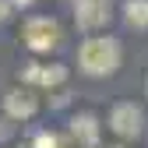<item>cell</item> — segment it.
Here are the masks:
<instances>
[{
	"label": "cell",
	"mask_w": 148,
	"mask_h": 148,
	"mask_svg": "<svg viewBox=\"0 0 148 148\" xmlns=\"http://www.w3.org/2000/svg\"><path fill=\"white\" fill-rule=\"evenodd\" d=\"M78 64L85 74H113L120 67V42L109 39V35H95V39H85L81 49H78Z\"/></svg>",
	"instance_id": "obj_1"
},
{
	"label": "cell",
	"mask_w": 148,
	"mask_h": 148,
	"mask_svg": "<svg viewBox=\"0 0 148 148\" xmlns=\"http://www.w3.org/2000/svg\"><path fill=\"white\" fill-rule=\"evenodd\" d=\"M21 39L32 53H49L60 46V25L53 21V18H28V21L21 25Z\"/></svg>",
	"instance_id": "obj_2"
},
{
	"label": "cell",
	"mask_w": 148,
	"mask_h": 148,
	"mask_svg": "<svg viewBox=\"0 0 148 148\" xmlns=\"http://www.w3.org/2000/svg\"><path fill=\"white\" fill-rule=\"evenodd\" d=\"M141 123H145V113L134 102H116L113 109H109V131L120 134V138H138Z\"/></svg>",
	"instance_id": "obj_3"
},
{
	"label": "cell",
	"mask_w": 148,
	"mask_h": 148,
	"mask_svg": "<svg viewBox=\"0 0 148 148\" xmlns=\"http://www.w3.org/2000/svg\"><path fill=\"white\" fill-rule=\"evenodd\" d=\"M74 21H78V28L92 32L109 21V7L106 0H74Z\"/></svg>",
	"instance_id": "obj_4"
},
{
	"label": "cell",
	"mask_w": 148,
	"mask_h": 148,
	"mask_svg": "<svg viewBox=\"0 0 148 148\" xmlns=\"http://www.w3.org/2000/svg\"><path fill=\"white\" fill-rule=\"evenodd\" d=\"M21 78H25L28 85L53 88V85H64V81H67V67H64V64H49V67H42V64H25Z\"/></svg>",
	"instance_id": "obj_5"
},
{
	"label": "cell",
	"mask_w": 148,
	"mask_h": 148,
	"mask_svg": "<svg viewBox=\"0 0 148 148\" xmlns=\"http://www.w3.org/2000/svg\"><path fill=\"white\" fill-rule=\"evenodd\" d=\"M4 109H7V116H14V120H28L35 109H39V102H35L32 88H11L4 95Z\"/></svg>",
	"instance_id": "obj_6"
},
{
	"label": "cell",
	"mask_w": 148,
	"mask_h": 148,
	"mask_svg": "<svg viewBox=\"0 0 148 148\" xmlns=\"http://www.w3.org/2000/svg\"><path fill=\"white\" fill-rule=\"evenodd\" d=\"M71 138L78 141V148H95L99 145V120L92 113H78L71 120Z\"/></svg>",
	"instance_id": "obj_7"
},
{
	"label": "cell",
	"mask_w": 148,
	"mask_h": 148,
	"mask_svg": "<svg viewBox=\"0 0 148 148\" xmlns=\"http://www.w3.org/2000/svg\"><path fill=\"white\" fill-rule=\"evenodd\" d=\"M123 18H127V25H134V28H148V0H127L123 4Z\"/></svg>",
	"instance_id": "obj_8"
},
{
	"label": "cell",
	"mask_w": 148,
	"mask_h": 148,
	"mask_svg": "<svg viewBox=\"0 0 148 148\" xmlns=\"http://www.w3.org/2000/svg\"><path fill=\"white\" fill-rule=\"evenodd\" d=\"M35 148H64V138L60 134H39V138H35Z\"/></svg>",
	"instance_id": "obj_9"
},
{
	"label": "cell",
	"mask_w": 148,
	"mask_h": 148,
	"mask_svg": "<svg viewBox=\"0 0 148 148\" xmlns=\"http://www.w3.org/2000/svg\"><path fill=\"white\" fill-rule=\"evenodd\" d=\"M7 14H11V0H0V21H4Z\"/></svg>",
	"instance_id": "obj_10"
},
{
	"label": "cell",
	"mask_w": 148,
	"mask_h": 148,
	"mask_svg": "<svg viewBox=\"0 0 148 148\" xmlns=\"http://www.w3.org/2000/svg\"><path fill=\"white\" fill-rule=\"evenodd\" d=\"M21 4H28V0H21Z\"/></svg>",
	"instance_id": "obj_11"
},
{
	"label": "cell",
	"mask_w": 148,
	"mask_h": 148,
	"mask_svg": "<svg viewBox=\"0 0 148 148\" xmlns=\"http://www.w3.org/2000/svg\"><path fill=\"white\" fill-rule=\"evenodd\" d=\"M145 88H148V81H145Z\"/></svg>",
	"instance_id": "obj_12"
}]
</instances>
